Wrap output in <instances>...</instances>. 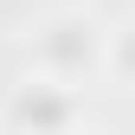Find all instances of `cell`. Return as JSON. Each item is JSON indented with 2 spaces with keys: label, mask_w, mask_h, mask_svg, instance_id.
<instances>
[{
  "label": "cell",
  "mask_w": 135,
  "mask_h": 135,
  "mask_svg": "<svg viewBox=\"0 0 135 135\" xmlns=\"http://www.w3.org/2000/svg\"><path fill=\"white\" fill-rule=\"evenodd\" d=\"M122 64H129V71H135V39H129V45H122Z\"/></svg>",
  "instance_id": "6da1fadb"
}]
</instances>
